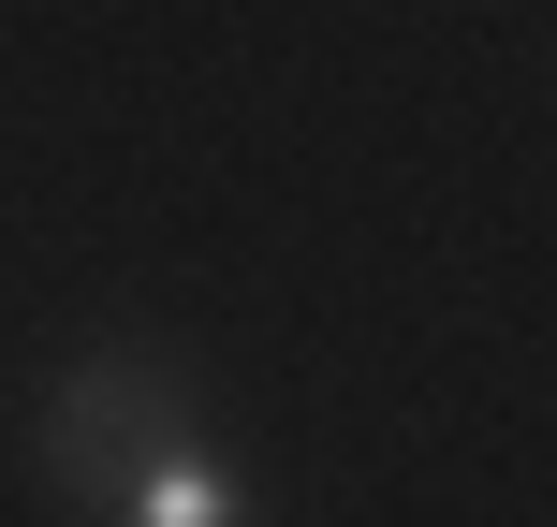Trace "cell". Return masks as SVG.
I'll return each instance as SVG.
<instances>
[{
    "mask_svg": "<svg viewBox=\"0 0 557 527\" xmlns=\"http://www.w3.org/2000/svg\"><path fill=\"white\" fill-rule=\"evenodd\" d=\"M117 527H235V484L206 469V454H162V469L117 499Z\"/></svg>",
    "mask_w": 557,
    "mask_h": 527,
    "instance_id": "7a4b0ae2",
    "label": "cell"
},
{
    "mask_svg": "<svg viewBox=\"0 0 557 527\" xmlns=\"http://www.w3.org/2000/svg\"><path fill=\"white\" fill-rule=\"evenodd\" d=\"M162 454H191V440H176V381H162V366L103 352L88 381H59V411H45V469L74 484V499L117 513L147 469H162Z\"/></svg>",
    "mask_w": 557,
    "mask_h": 527,
    "instance_id": "6da1fadb",
    "label": "cell"
}]
</instances>
